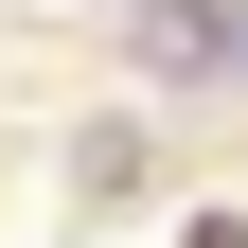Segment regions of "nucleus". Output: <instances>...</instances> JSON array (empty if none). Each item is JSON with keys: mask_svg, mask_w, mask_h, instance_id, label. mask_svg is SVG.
I'll list each match as a JSON object with an SVG mask.
<instances>
[{"mask_svg": "<svg viewBox=\"0 0 248 248\" xmlns=\"http://www.w3.org/2000/svg\"><path fill=\"white\" fill-rule=\"evenodd\" d=\"M142 71H160V89H231V107H248V0H142Z\"/></svg>", "mask_w": 248, "mask_h": 248, "instance_id": "1", "label": "nucleus"}, {"mask_svg": "<svg viewBox=\"0 0 248 248\" xmlns=\"http://www.w3.org/2000/svg\"><path fill=\"white\" fill-rule=\"evenodd\" d=\"M71 195H142V124H89L71 142Z\"/></svg>", "mask_w": 248, "mask_h": 248, "instance_id": "2", "label": "nucleus"}, {"mask_svg": "<svg viewBox=\"0 0 248 248\" xmlns=\"http://www.w3.org/2000/svg\"><path fill=\"white\" fill-rule=\"evenodd\" d=\"M177 248H248V213H177Z\"/></svg>", "mask_w": 248, "mask_h": 248, "instance_id": "3", "label": "nucleus"}]
</instances>
